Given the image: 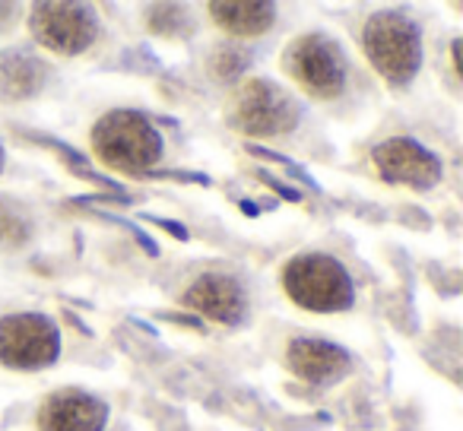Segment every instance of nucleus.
Wrapping results in <instances>:
<instances>
[{"label": "nucleus", "mask_w": 463, "mask_h": 431, "mask_svg": "<svg viewBox=\"0 0 463 431\" xmlns=\"http://www.w3.org/2000/svg\"><path fill=\"white\" fill-rule=\"evenodd\" d=\"M29 33L45 52L77 58L99 39V16L90 4H35L29 10Z\"/></svg>", "instance_id": "nucleus-7"}, {"label": "nucleus", "mask_w": 463, "mask_h": 431, "mask_svg": "<svg viewBox=\"0 0 463 431\" xmlns=\"http://www.w3.org/2000/svg\"><path fill=\"white\" fill-rule=\"evenodd\" d=\"M4 165H7V153H4V143H0V174H4Z\"/></svg>", "instance_id": "nucleus-20"}, {"label": "nucleus", "mask_w": 463, "mask_h": 431, "mask_svg": "<svg viewBox=\"0 0 463 431\" xmlns=\"http://www.w3.org/2000/svg\"><path fill=\"white\" fill-rule=\"evenodd\" d=\"M286 368L305 384L330 387L353 371V355L340 342L321 336H296L286 346Z\"/></svg>", "instance_id": "nucleus-10"}, {"label": "nucleus", "mask_w": 463, "mask_h": 431, "mask_svg": "<svg viewBox=\"0 0 463 431\" xmlns=\"http://www.w3.org/2000/svg\"><path fill=\"white\" fill-rule=\"evenodd\" d=\"M111 418V409L105 399L86 390H54L39 406V431H105Z\"/></svg>", "instance_id": "nucleus-11"}, {"label": "nucleus", "mask_w": 463, "mask_h": 431, "mask_svg": "<svg viewBox=\"0 0 463 431\" xmlns=\"http://www.w3.org/2000/svg\"><path fill=\"white\" fill-rule=\"evenodd\" d=\"M279 286L292 305L315 314H336L349 311L355 302V283L349 270L330 254H296L283 264Z\"/></svg>", "instance_id": "nucleus-3"}, {"label": "nucleus", "mask_w": 463, "mask_h": 431, "mask_svg": "<svg viewBox=\"0 0 463 431\" xmlns=\"http://www.w3.org/2000/svg\"><path fill=\"white\" fill-rule=\"evenodd\" d=\"M16 23V4H0V33L14 29Z\"/></svg>", "instance_id": "nucleus-19"}, {"label": "nucleus", "mask_w": 463, "mask_h": 431, "mask_svg": "<svg viewBox=\"0 0 463 431\" xmlns=\"http://www.w3.org/2000/svg\"><path fill=\"white\" fill-rule=\"evenodd\" d=\"M23 136H29V140H39L42 146H48L54 155H61V162H64L67 168H71L77 178H86V181H92V184H99V187H111L115 193H121V187L118 184H111L109 178H102V174H96L90 168V162H86V155H80L77 149H71L64 140H54V136H45V134H23Z\"/></svg>", "instance_id": "nucleus-15"}, {"label": "nucleus", "mask_w": 463, "mask_h": 431, "mask_svg": "<svg viewBox=\"0 0 463 431\" xmlns=\"http://www.w3.org/2000/svg\"><path fill=\"white\" fill-rule=\"evenodd\" d=\"M206 14L229 39H260L277 23V7L267 0H213Z\"/></svg>", "instance_id": "nucleus-12"}, {"label": "nucleus", "mask_w": 463, "mask_h": 431, "mask_svg": "<svg viewBox=\"0 0 463 431\" xmlns=\"http://www.w3.org/2000/svg\"><path fill=\"white\" fill-rule=\"evenodd\" d=\"M302 105L289 96L279 83L267 77H251L229 96L225 121L232 130H239L254 140H273L286 136L298 127Z\"/></svg>", "instance_id": "nucleus-4"}, {"label": "nucleus", "mask_w": 463, "mask_h": 431, "mask_svg": "<svg viewBox=\"0 0 463 431\" xmlns=\"http://www.w3.org/2000/svg\"><path fill=\"white\" fill-rule=\"evenodd\" d=\"M48 83V64L26 48L0 54V102H26Z\"/></svg>", "instance_id": "nucleus-13"}, {"label": "nucleus", "mask_w": 463, "mask_h": 431, "mask_svg": "<svg viewBox=\"0 0 463 431\" xmlns=\"http://www.w3.org/2000/svg\"><path fill=\"white\" fill-rule=\"evenodd\" d=\"M372 165L381 181L412 187V191H431V187H438L444 178L441 155L431 153L425 143L412 140V136L381 140L378 146L372 149Z\"/></svg>", "instance_id": "nucleus-8"}, {"label": "nucleus", "mask_w": 463, "mask_h": 431, "mask_svg": "<svg viewBox=\"0 0 463 431\" xmlns=\"http://www.w3.org/2000/svg\"><path fill=\"white\" fill-rule=\"evenodd\" d=\"M210 70L213 77L219 80V83H232V80H239L241 73L248 70V64H251V52H248L245 45H239V42H222V45L213 48L210 54Z\"/></svg>", "instance_id": "nucleus-14"}, {"label": "nucleus", "mask_w": 463, "mask_h": 431, "mask_svg": "<svg viewBox=\"0 0 463 431\" xmlns=\"http://www.w3.org/2000/svg\"><path fill=\"white\" fill-rule=\"evenodd\" d=\"M92 153L105 168L134 178H149L165 155V140L153 117L134 108L105 111L90 134Z\"/></svg>", "instance_id": "nucleus-1"}, {"label": "nucleus", "mask_w": 463, "mask_h": 431, "mask_svg": "<svg viewBox=\"0 0 463 431\" xmlns=\"http://www.w3.org/2000/svg\"><path fill=\"white\" fill-rule=\"evenodd\" d=\"M283 70L308 92L311 98H336L343 96L349 80V61L340 42L324 33H305L289 42L283 52Z\"/></svg>", "instance_id": "nucleus-5"}, {"label": "nucleus", "mask_w": 463, "mask_h": 431, "mask_svg": "<svg viewBox=\"0 0 463 431\" xmlns=\"http://www.w3.org/2000/svg\"><path fill=\"white\" fill-rule=\"evenodd\" d=\"M149 222H153V226H159V229H165V232H168V235H175L178 241H187V239H191V232H187L184 226H178V222H172V220H162V216H153Z\"/></svg>", "instance_id": "nucleus-18"}, {"label": "nucleus", "mask_w": 463, "mask_h": 431, "mask_svg": "<svg viewBox=\"0 0 463 431\" xmlns=\"http://www.w3.org/2000/svg\"><path fill=\"white\" fill-rule=\"evenodd\" d=\"M61 359V327L42 311L0 317V365L14 371H42Z\"/></svg>", "instance_id": "nucleus-6"}, {"label": "nucleus", "mask_w": 463, "mask_h": 431, "mask_svg": "<svg viewBox=\"0 0 463 431\" xmlns=\"http://www.w3.org/2000/svg\"><path fill=\"white\" fill-rule=\"evenodd\" d=\"M149 33L159 39H184L194 33V20L187 7H175V4L149 7Z\"/></svg>", "instance_id": "nucleus-16"}, {"label": "nucleus", "mask_w": 463, "mask_h": 431, "mask_svg": "<svg viewBox=\"0 0 463 431\" xmlns=\"http://www.w3.org/2000/svg\"><path fill=\"white\" fill-rule=\"evenodd\" d=\"M0 229H4V216H0Z\"/></svg>", "instance_id": "nucleus-21"}, {"label": "nucleus", "mask_w": 463, "mask_h": 431, "mask_svg": "<svg viewBox=\"0 0 463 431\" xmlns=\"http://www.w3.org/2000/svg\"><path fill=\"white\" fill-rule=\"evenodd\" d=\"M254 174H258V178L264 181V184H270L273 191H279V197L292 200V203H298V200H302V193H298V187L283 184V181H277V178H273V174H267V172H254Z\"/></svg>", "instance_id": "nucleus-17"}, {"label": "nucleus", "mask_w": 463, "mask_h": 431, "mask_svg": "<svg viewBox=\"0 0 463 431\" xmlns=\"http://www.w3.org/2000/svg\"><path fill=\"white\" fill-rule=\"evenodd\" d=\"M362 52L384 83L403 89L422 70V26L403 10H378L362 26Z\"/></svg>", "instance_id": "nucleus-2"}, {"label": "nucleus", "mask_w": 463, "mask_h": 431, "mask_svg": "<svg viewBox=\"0 0 463 431\" xmlns=\"http://www.w3.org/2000/svg\"><path fill=\"white\" fill-rule=\"evenodd\" d=\"M181 305L197 311L206 321L235 327L248 317V292L241 279L229 276V273H203L197 276L184 292H181Z\"/></svg>", "instance_id": "nucleus-9"}]
</instances>
